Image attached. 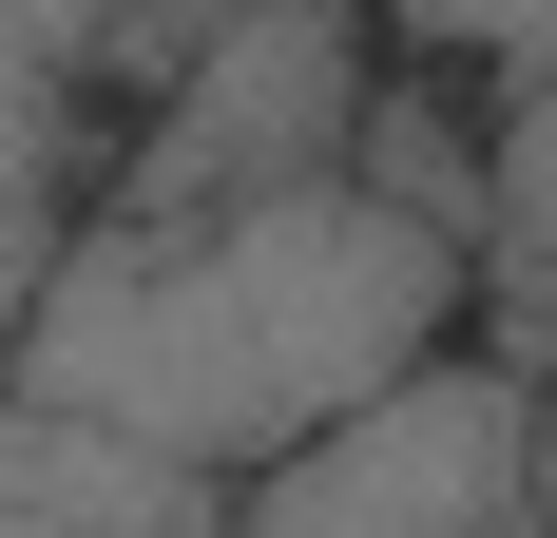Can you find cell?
Returning <instances> with one entry per match:
<instances>
[{"mask_svg":"<svg viewBox=\"0 0 557 538\" xmlns=\"http://www.w3.org/2000/svg\"><path fill=\"white\" fill-rule=\"evenodd\" d=\"M443 346H481V250L366 173H308V193H231V212H97L58 250L0 404L193 500H250L288 442L423 384Z\"/></svg>","mask_w":557,"mask_h":538,"instance_id":"obj_1","label":"cell"},{"mask_svg":"<svg viewBox=\"0 0 557 538\" xmlns=\"http://www.w3.org/2000/svg\"><path fill=\"white\" fill-rule=\"evenodd\" d=\"M385 39L346 0H135L97 39L115 193L97 212H231V193H308L366 155Z\"/></svg>","mask_w":557,"mask_h":538,"instance_id":"obj_2","label":"cell"},{"mask_svg":"<svg viewBox=\"0 0 557 538\" xmlns=\"http://www.w3.org/2000/svg\"><path fill=\"white\" fill-rule=\"evenodd\" d=\"M231 538H539V366L443 346L423 384L346 404L327 442H288L231 500Z\"/></svg>","mask_w":557,"mask_h":538,"instance_id":"obj_3","label":"cell"},{"mask_svg":"<svg viewBox=\"0 0 557 538\" xmlns=\"http://www.w3.org/2000/svg\"><path fill=\"white\" fill-rule=\"evenodd\" d=\"M97 39H115V0H0V366H20V327H39L58 250H77V231H97V193H115Z\"/></svg>","mask_w":557,"mask_h":538,"instance_id":"obj_4","label":"cell"},{"mask_svg":"<svg viewBox=\"0 0 557 538\" xmlns=\"http://www.w3.org/2000/svg\"><path fill=\"white\" fill-rule=\"evenodd\" d=\"M0 538H231V500H193L154 462H115V442L0 404Z\"/></svg>","mask_w":557,"mask_h":538,"instance_id":"obj_5","label":"cell"},{"mask_svg":"<svg viewBox=\"0 0 557 538\" xmlns=\"http://www.w3.org/2000/svg\"><path fill=\"white\" fill-rule=\"evenodd\" d=\"M366 39H404V77H461V97H519L557 77V0H346Z\"/></svg>","mask_w":557,"mask_h":538,"instance_id":"obj_6","label":"cell"},{"mask_svg":"<svg viewBox=\"0 0 557 538\" xmlns=\"http://www.w3.org/2000/svg\"><path fill=\"white\" fill-rule=\"evenodd\" d=\"M539 269L557 250V77H519V97H481V269Z\"/></svg>","mask_w":557,"mask_h":538,"instance_id":"obj_7","label":"cell"},{"mask_svg":"<svg viewBox=\"0 0 557 538\" xmlns=\"http://www.w3.org/2000/svg\"><path fill=\"white\" fill-rule=\"evenodd\" d=\"M539 519H557V366H539Z\"/></svg>","mask_w":557,"mask_h":538,"instance_id":"obj_8","label":"cell"},{"mask_svg":"<svg viewBox=\"0 0 557 538\" xmlns=\"http://www.w3.org/2000/svg\"><path fill=\"white\" fill-rule=\"evenodd\" d=\"M519 289H539V327H557V250H539V269H519Z\"/></svg>","mask_w":557,"mask_h":538,"instance_id":"obj_9","label":"cell"}]
</instances>
